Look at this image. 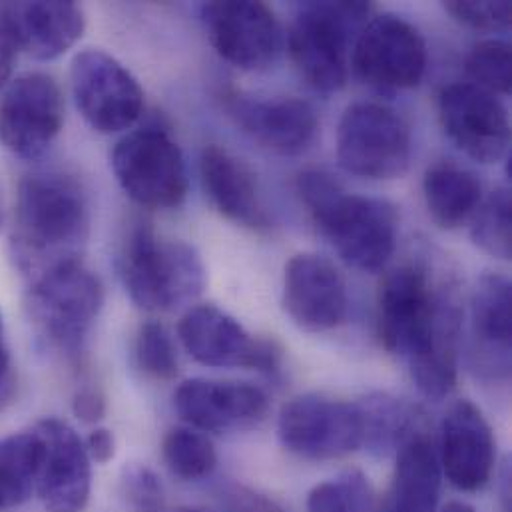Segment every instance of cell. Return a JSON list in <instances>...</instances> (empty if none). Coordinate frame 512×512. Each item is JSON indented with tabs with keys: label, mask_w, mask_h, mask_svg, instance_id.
Listing matches in <instances>:
<instances>
[{
	"label": "cell",
	"mask_w": 512,
	"mask_h": 512,
	"mask_svg": "<svg viewBox=\"0 0 512 512\" xmlns=\"http://www.w3.org/2000/svg\"><path fill=\"white\" fill-rule=\"evenodd\" d=\"M383 347L409 363L417 389L433 401L451 395L459 373L463 309L449 289H435L415 265L391 271L377 297Z\"/></svg>",
	"instance_id": "cell-1"
},
{
	"label": "cell",
	"mask_w": 512,
	"mask_h": 512,
	"mask_svg": "<svg viewBox=\"0 0 512 512\" xmlns=\"http://www.w3.org/2000/svg\"><path fill=\"white\" fill-rule=\"evenodd\" d=\"M90 234V202L82 184L62 172H36L18 186L12 259L28 281L80 259Z\"/></svg>",
	"instance_id": "cell-2"
},
{
	"label": "cell",
	"mask_w": 512,
	"mask_h": 512,
	"mask_svg": "<svg viewBox=\"0 0 512 512\" xmlns=\"http://www.w3.org/2000/svg\"><path fill=\"white\" fill-rule=\"evenodd\" d=\"M297 194L347 265L371 273L389 263L399 236V214L393 204L349 194L323 170L303 172L297 178Z\"/></svg>",
	"instance_id": "cell-3"
},
{
	"label": "cell",
	"mask_w": 512,
	"mask_h": 512,
	"mask_svg": "<svg viewBox=\"0 0 512 512\" xmlns=\"http://www.w3.org/2000/svg\"><path fill=\"white\" fill-rule=\"evenodd\" d=\"M118 273L130 299L144 311H176L192 305L206 287V265L198 250L182 240H164L138 222L130 230Z\"/></svg>",
	"instance_id": "cell-4"
},
{
	"label": "cell",
	"mask_w": 512,
	"mask_h": 512,
	"mask_svg": "<svg viewBox=\"0 0 512 512\" xmlns=\"http://www.w3.org/2000/svg\"><path fill=\"white\" fill-rule=\"evenodd\" d=\"M104 305V285L82 259H72L32 279L26 313L40 343L78 361Z\"/></svg>",
	"instance_id": "cell-5"
},
{
	"label": "cell",
	"mask_w": 512,
	"mask_h": 512,
	"mask_svg": "<svg viewBox=\"0 0 512 512\" xmlns=\"http://www.w3.org/2000/svg\"><path fill=\"white\" fill-rule=\"evenodd\" d=\"M369 2H303L287 34L289 54L305 82L323 94L339 92L349 76V54L371 20Z\"/></svg>",
	"instance_id": "cell-6"
},
{
	"label": "cell",
	"mask_w": 512,
	"mask_h": 512,
	"mask_svg": "<svg viewBox=\"0 0 512 512\" xmlns=\"http://www.w3.org/2000/svg\"><path fill=\"white\" fill-rule=\"evenodd\" d=\"M124 194L148 210H174L188 196V168L178 142L160 126L128 132L110 154Z\"/></svg>",
	"instance_id": "cell-7"
},
{
	"label": "cell",
	"mask_w": 512,
	"mask_h": 512,
	"mask_svg": "<svg viewBox=\"0 0 512 512\" xmlns=\"http://www.w3.org/2000/svg\"><path fill=\"white\" fill-rule=\"evenodd\" d=\"M413 136L407 120L377 102L351 104L337 128L341 168L365 180H393L407 172Z\"/></svg>",
	"instance_id": "cell-8"
},
{
	"label": "cell",
	"mask_w": 512,
	"mask_h": 512,
	"mask_svg": "<svg viewBox=\"0 0 512 512\" xmlns=\"http://www.w3.org/2000/svg\"><path fill=\"white\" fill-rule=\"evenodd\" d=\"M277 437L285 451L305 461H335L363 447V415L357 403L307 393L283 405Z\"/></svg>",
	"instance_id": "cell-9"
},
{
	"label": "cell",
	"mask_w": 512,
	"mask_h": 512,
	"mask_svg": "<svg viewBox=\"0 0 512 512\" xmlns=\"http://www.w3.org/2000/svg\"><path fill=\"white\" fill-rule=\"evenodd\" d=\"M74 104L98 134L130 130L144 112V90L136 76L104 50L76 54L70 68Z\"/></svg>",
	"instance_id": "cell-10"
},
{
	"label": "cell",
	"mask_w": 512,
	"mask_h": 512,
	"mask_svg": "<svg viewBox=\"0 0 512 512\" xmlns=\"http://www.w3.org/2000/svg\"><path fill=\"white\" fill-rule=\"evenodd\" d=\"M178 337L184 349L206 367L252 369L275 377L281 367V351L254 337L236 317L218 305H194L180 323Z\"/></svg>",
	"instance_id": "cell-11"
},
{
	"label": "cell",
	"mask_w": 512,
	"mask_h": 512,
	"mask_svg": "<svg viewBox=\"0 0 512 512\" xmlns=\"http://www.w3.org/2000/svg\"><path fill=\"white\" fill-rule=\"evenodd\" d=\"M351 62L357 76L377 90L415 88L427 70V42L405 18L379 14L357 36Z\"/></svg>",
	"instance_id": "cell-12"
},
{
	"label": "cell",
	"mask_w": 512,
	"mask_h": 512,
	"mask_svg": "<svg viewBox=\"0 0 512 512\" xmlns=\"http://www.w3.org/2000/svg\"><path fill=\"white\" fill-rule=\"evenodd\" d=\"M64 126V96L44 72L12 80L0 98V144L22 160L40 158Z\"/></svg>",
	"instance_id": "cell-13"
},
{
	"label": "cell",
	"mask_w": 512,
	"mask_h": 512,
	"mask_svg": "<svg viewBox=\"0 0 512 512\" xmlns=\"http://www.w3.org/2000/svg\"><path fill=\"white\" fill-rule=\"evenodd\" d=\"M216 52L248 72L269 68L281 54L283 34L273 10L263 2L224 0L200 8Z\"/></svg>",
	"instance_id": "cell-14"
},
{
	"label": "cell",
	"mask_w": 512,
	"mask_h": 512,
	"mask_svg": "<svg viewBox=\"0 0 512 512\" xmlns=\"http://www.w3.org/2000/svg\"><path fill=\"white\" fill-rule=\"evenodd\" d=\"M439 118L449 140L479 164L501 162L511 146V122L499 96L457 82L439 94Z\"/></svg>",
	"instance_id": "cell-15"
},
{
	"label": "cell",
	"mask_w": 512,
	"mask_h": 512,
	"mask_svg": "<svg viewBox=\"0 0 512 512\" xmlns=\"http://www.w3.org/2000/svg\"><path fill=\"white\" fill-rule=\"evenodd\" d=\"M40 437L36 495L48 512H82L92 493V461L80 435L64 421L46 417L34 425Z\"/></svg>",
	"instance_id": "cell-16"
},
{
	"label": "cell",
	"mask_w": 512,
	"mask_h": 512,
	"mask_svg": "<svg viewBox=\"0 0 512 512\" xmlns=\"http://www.w3.org/2000/svg\"><path fill=\"white\" fill-rule=\"evenodd\" d=\"M174 407L188 427L228 435L259 427L269 413V397L252 383L198 377L176 389Z\"/></svg>",
	"instance_id": "cell-17"
},
{
	"label": "cell",
	"mask_w": 512,
	"mask_h": 512,
	"mask_svg": "<svg viewBox=\"0 0 512 512\" xmlns=\"http://www.w3.org/2000/svg\"><path fill=\"white\" fill-rule=\"evenodd\" d=\"M224 106L236 126L277 156H299L319 132L315 108L301 98H259L230 92Z\"/></svg>",
	"instance_id": "cell-18"
},
{
	"label": "cell",
	"mask_w": 512,
	"mask_h": 512,
	"mask_svg": "<svg viewBox=\"0 0 512 512\" xmlns=\"http://www.w3.org/2000/svg\"><path fill=\"white\" fill-rule=\"evenodd\" d=\"M437 457L441 473L457 491L477 493L489 485L497 443L489 421L475 403L463 399L445 413Z\"/></svg>",
	"instance_id": "cell-19"
},
{
	"label": "cell",
	"mask_w": 512,
	"mask_h": 512,
	"mask_svg": "<svg viewBox=\"0 0 512 512\" xmlns=\"http://www.w3.org/2000/svg\"><path fill=\"white\" fill-rule=\"evenodd\" d=\"M283 307L297 327L313 333L331 331L349 313L345 279L325 257H291L283 275Z\"/></svg>",
	"instance_id": "cell-20"
},
{
	"label": "cell",
	"mask_w": 512,
	"mask_h": 512,
	"mask_svg": "<svg viewBox=\"0 0 512 512\" xmlns=\"http://www.w3.org/2000/svg\"><path fill=\"white\" fill-rule=\"evenodd\" d=\"M512 287L501 273H485L471 297V359L485 379L511 375Z\"/></svg>",
	"instance_id": "cell-21"
},
{
	"label": "cell",
	"mask_w": 512,
	"mask_h": 512,
	"mask_svg": "<svg viewBox=\"0 0 512 512\" xmlns=\"http://www.w3.org/2000/svg\"><path fill=\"white\" fill-rule=\"evenodd\" d=\"M0 18L18 50L42 62L66 54L86 30L84 10L76 2H10L0 6Z\"/></svg>",
	"instance_id": "cell-22"
},
{
	"label": "cell",
	"mask_w": 512,
	"mask_h": 512,
	"mask_svg": "<svg viewBox=\"0 0 512 512\" xmlns=\"http://www.w3.org/2000/svg\"><path fill=\"white\" fill-rule=\"evenodd\" d=\"M200 174L208 198L224 218L252 230H265L269 226L257 190L256 174L244 160L212 144L202 152Z\"/></svg>",
	"instance_id": "cell-23"
},
{
	"label": "cell",
	"mask_w": 512,
	"mask_h": 512,
	"mask_svg": "<svg viewBox=\"0 0 512 512\" xmlns=\"http://www.w3.org/2000/svg\"><path fill=\"white\" fill-rule=\"evenodd\" d=\"M395 455L397 465L383 512H437L443 473L431 437L419 431Z\"/></svg>",
	"instance_id": "cell-24"
},
{
	"label": "cell",
	"mask_w": 512,
	"mask_h": 512,
	"mask_svg": "<svg viewBox=\"0 0 512 512\" xmlns=\"http://www.w3.org/2000/svg\"><path fill=\"white\" fill-rule=\"evenodd\" d=\"M427 210L443 230H457L467 224L483 202L479 178L455 164H437L423 178Z\"/></svg>",
	"instance_id": "cell-25"
},
{
	"label": "cell",
	"mask_w": 512,
	"mask_h": 512,
	"mask_svg": "<svg viewBox=\"0 0 512 512\" xmlns=\"http://www.w3.org/2000/svg\"><path fill=\"white\" fill-rule=\"evenodd\" d=\"M357 405L363 415V447L377 457L397 453L409 437L423 431L417 409L403 399L375 393Z\"/></svg>",
	"instance_id": "cell-26"
},
{
	"label": "cell",
	"mask_w": 512,
	"mask_h": 512,
	"mask_svg": "<svg viewBox=\"0 0 512 512\" xmlns=\"http://www.w3.org/2000/svg\"><path fill=\"white\" fill-rule=\"evenodd\" d=\"M40 453L34 427L0 439V511L16 509L36 493Z\"/></svg>",
	"instance_id": "cell-27"
},
{
	"label": "cell",
	"mask_w": 512,
	"mask_h": 512,
	"mask_svg": "<svg viewBox=\"0 0 512 512\" xmlns=\"http://www.w3.org/2000/svg\"><path fill=\"white\" fill-rule=\"evenodd\" d=\"M164 463L170 473L186 483H198L218 467V453L206 433L192 427H176L164 437Z\"/></svg>",
	"instance_id": "cell-28"
},
{
	"label": "cell",
	"mask_w": 512,
	"mask_h": 512,
	"mask_svg": "<svg viewBox=\"0 0 512 512\" xmlns=\"http://www.w3.org/2000/svg\"><path fill=\"white\" fill-rule=\"evenodd\" d=\"M471 238L481 252L497 259H511L512 206L507 188L495 190L481 202L473 216Z\"/></svg>",
	"instance_id": "cell-29"
},
{
	"label": "cell",
	"mask_w": 512,
	"mask_h": 512,
	"mask_svg": "<svg viewBox=\"0 0 512 512\" xmlns=\"http://www.w3.org/2000/svg\"><path fill=\"white\" fill-rule=\"evenodd\" d=\"M307 512H377L375 493L361 471H347L313 487Z\"/></svg>",
	"instance_id": "cell-30"
},
{
	"label": "cell",
	"mask_w": 512,
	"mask_h": 512,
	"mask_svg": "<svg viewBox=\"0 0 512 512\" xmlns=\"http://www.w3.org/2000/svg\"><path fill=\"white\" fill-rule=\"evenodd\" d=\"M467 72L473 84L495 94H511L512 64L511 46L505 40L489 38L473 46L467 56Z\"/></svg>",
	"instance_id": "cell-31"
},
{
	"label": "cell",
	"mask_w": 512,
	"mask_h": 512,
	"mask_svg": "<svg viewBox=\"0 0 512 512\" xmlns=\"http://www.w3.org/2000/svg\"><path fill=\"white\" fill-rule=\"evenodd\" d=\"M136 359L144 373L170 381L178 375V351L170 331L160 321H146L136 337Z\"/></svg>",
	"instance_id": "cell-32"
},
{
	"label": "cell",
	"mask_w": 512,
	"mask_h": 512,
	"mask_svg": "<svg viewBox=\"0 0 512 512\" xmlns=\"http://www.w3.org/2000/svg\"><path fill=\"white\" fill-rule=\"evenodd\" d=\"M445 10L461 24L481 32H507L511 28L512 4L509 0H451Z\"/></svg>",
	"instance_id": "cell-33"
},
{
	"label": "cell",
	"mask_w": 512,
	"mask_h": 512,
	"mask_svg": "<svg viewBox=\"0 0 512 512\" xmlns=\"http://www.w3.org/2000/svg\"><path fill=\"white\" fill-rule=\"evenodd\" d=\"M122 495L140 512H158L164 505V487L158 475L142 465L124 469Z\"/></svg>",
	"instance_id": "cell-34"
},
{
	"label": "cell",
	"mask_w": 512,
	"mask_h": 512,
	"mask_svg": "<svg viewBox=\"0 0 512 512\" xmlns=\"http://www.w3.org/2000/svg\"><path fill=\"white\" fill-rule=\"evenodd\" d=\"M220 501L224 512H283L273 499L246 485L224 487Z\"/></svg>",
	"instance_id": "cell-35"
},
{
	"label": "cell",
	"mask_w": 512,
	"mask_h": 512,
	"mask_svg": "<svg viewBox=\"0 0 512 512\" xmlns=\"http://www.w3.org/2000/svg\"><path fill=\"white\" fill-rule=\"evenodd\" d=\"M72 413L78 421L94 425L106 415V397L100 389L84 385L72 397Z\"/></svg>",
	"instance_id": "cell-36"
},
{
	"label": "cell",
	"mask_w": 512,
	"mask_h": 512,
	"mask_svg": "<svg viewBox=\"0 0 512 512\" xmlns=\"http://www.w3.org/2000/svg\"><path fill=\"white\" fill-rule=\"evenodd\" d=\"M14 391H16V375H14L10 347L6 341L4 319L0 313V409H4L8 403H12Z\"/></svg>",
	"instance_id": "cell-37"
},
{
	"label": "cell",
	"mask_w": 512,
	"mask_h": 512,
	"mask_svg": "<svg viewBox=\"0 0 512 512\" xmlns=\"http://www.w3.org/2000/svg\"><path fill=\"white\" fill-rule=\"evenodd\" d=\"M84 445H86V451H88V457L92 463H98V465H106L114 459L116 455V439H114V433L110 429H104V427H96L86 439H84Z\"/></svg>",
	"instance_id": "cell-38"
},
{
	"label": "cell",
	"mask_w": 512,
	"mask_h": 512,
	"mask_svg": "<svg viewBox=\"0 0 512 512\" xmlns=\"http://www.w3.org/2000/svg\"><path fill=\"white\" fill-rule=\"evenodd\" d=\"M18 52L20 50L16 46V40H14L12 32L4 24V20L0 18V90L6 88V84H8L10 76H12Z\"/></svg>",
	"instance_id": "cell-39"
},
{
	"label": "cell",
	"mask_w": 512,
	"mask_h": 512,
	"mask_svg": "<svg viewBox=\"0 0 512 512\" xmlns=\"http://www.w3.org/2000/svg\"><path fill=\"white\" fill-rule=\"evenodd\" d=\"M441 512H477L471 505H467V503H459V501H455V503H449L445 509Z\"/></svg>",
	"instance_id": "cell-40"
},
{
	"label": "cell",
	"mask_w": 512,
	"mask_h": 512,
	"mask_svg": "<svg viewBox=\"0 0 512 512\" xmlns=\"http://www.w3.org/2000/svg\"><path fill=\"white\" fill-rule=\"evenodd\" d=\"M4 226V200H2V190H0V230Z\"/></svg>",
	"instance_id": "cell-41"
},
{
	"label": "cell",
	"mask_w": 512,
	"mask_h": 512,
	"mask_svg": "<svg viewBox=\"0 0 512 512\" xmlns=\"http://www.w3.org/2000/svg\"><path fill=\"white\" fill-rule=\"evenodd\" d=\"M178 512H206V511H198V509H182V511Z\"/></svg>",
	"instance_id": "cell-42"
}]
</instances>
